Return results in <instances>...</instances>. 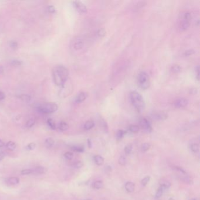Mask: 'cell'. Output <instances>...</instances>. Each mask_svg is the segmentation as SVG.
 I'll return each mask as SVG.
<instances>
[{
    "instance_id": "cell-1",
    "label": "cell",
    "mask_w": 200,
    "mask_h": 200,
    "mask_svg": "<svg viewBox=\"0 0 200 200\" xmlns=\"http://www.w3.org/2000/svg\"><path fill=\"white\" fill-rule=\"evenodd\" d=\"M69 72L64 66L58 65L52 69V77L54 82L58 86H62L68 80Z\"/></svg>"
},
{
    "instance_id": "cell-2",
    "label": "cell",
    "mask_w": 200,
    "mask_h": 200,
    "mask_svg": "<svg viewBox=\"0 0 200 200\" xmlns=\"http://www.w3.org/2000/svg\"><path fill=\"white\" fill-rule=\"evenodd\" d=\"M130 101L136 109L140 112L145 108V103L143 96L136 91H132L130 94Z\"/></svg>"
},
{
    "instance_id": "cell-3",
    "label": "cell",
    "mask_w": 200,
    "mask_h": 200,
    "mask_svg": "<svg viewBox=\"0 0 200 200\" xmlns=\"http://www.w3.org/2000/svg\"><path fill=\"white\" fill-rule=\"evenodd\" d=\"M58 109V106L55 103H44L38 106V110L43 114H51L55 112Z\"/></svg>"
},
{
    "instance_id": "cell-4",
    "label": "cell",
    "mask_w": 200,
    "mask_h": 200,
    "mask_svg": "<svg viewBox=\"0 0 200 200\" xmlns=\"http://www.w3.org/2000/svg\"><path fill=\"white\" fill-rule=\"evenodd\" d=\"M138 84L140 87L143 89H147L150 85L149 76L145 72H141L138 75Z\"/></svg>"
},
{
    "instance_id": "cell-5",
    "label": "cell",
    "mask_w": 200,
    "mask_h": 200,
    "mask_svg": "<svg viewBox=\"0 0 200 200\" xmlns=\"http://www.w3.org/2000/svg\"><path fill=\"white\" fill-rule=\"evenodd\" d=\"M191 19V15L190 12H185L182 15L180 24V29L181 31H185L189 29L190 25Z\"/></svg>"
},
{
    "instance_id": "cell-6",
    "label": "cell",
    "mask_w": 200,
    "mask_h": 200,
    "mask_svg": "<svg viewBox=\"0 0 200 200\" xmlns=\"http://www.w3.org/2000/svg\"><path fill=\"white\" fill-rule=\"evenodd\" d=\"M73 5L76 10L80 14H85L87 12L88 9L86 6L81 1H75L73 2Z\"/></svg>"
},
{
    "instance_id": "cell-7",
    "label": "cell",
    "mask_w": 200,
    "mask_h": 200,
    "mask_svg": "<svg viewBox=\"0 0 200 200\" xmlns=\"http://www.w3.org/2000/svg\"><path fill=\"white\" fill-rule=\"evenodd\" d=\"M140 124L142 129H144V130L148 132H151L152 131V127L151 126L150 123L147 121V119H146L145 118L141 119L140 121Z\"/></svg>"
},
{
    "instance_id": "cell-8",
    "label": "cell",
    "mask_w": 200,
    "mask_h": 200,
    "mask_svg": "<svg viewBox=\"0 0 200 200\" xmlns=\"http://www.w3.org/2000/svg\"><path fill=\"white\" fill-rule=\"evenodd\" d=\"M174 106L177 108H182L186 107L189 104V100L185 98H180L176 100L174 102Z\"/></svg>"
},
{
    "instance_id": "cell-9",
    "label": "cell",
    "mask_w": 200,
    "mask_h": 200,
    "mask_svg": "<svg viewBox=\"0 0 200 200\" xmlns=\"http://www.w3.org/2000/svg\"><path fill=\"white\" fill-rule=\"evenodd\" d=\"M87 97H88V93L86 92H82L81 93H79V94L77 95L75 101L77 103H82L84 100H86Z\"/></svg>"
},
{
    "instance_id": "cell-10",
    "label": "cell",
    "mask_w": 200,
    "mask_h": 200,
    "mask_svg": "<svg viewBox=\"0 0 200 200\" xmlns=\"http://www.w3.org/2000/svg\"><path fill=\"white\" fill-rule=\"evenodd\" d=\"M153 118L159 121H163L167 118V115L164 113H156L153 114Z\"/></svg>"
},
{
    "instance_id": "cell-11",
    "label": "cell",
    "mask_w": 200,
    "mask_h": 200,
    "mask_svg": "<svg viewBox=\"0 0 200 200\" xmlns=\"http://www.w3.org/2000/svg\"><path fill=\"white\" fill-rule=\"evenodd\" d=\"M135 184L132 182H127L125 184V189L129 193H131L135 190Z\"/></svg>"
},
{
    "instance_id": "cell-12",
    "label": "cell",
    "mask_w": 200,
    "mask_h": 200,
    "mask_svg": "<svg viewBox=\"0 0 200 200\" xmlns=\"http://www.w3.org/2000/svg\"><path fill=\"white\" fill-rule=\"evenodd\" d=\"M94 162L98 166H102L104 163V158L99 156V155H96L94 157Z\"/></svg>"
},
{
    "instance_id": "cell-13",
    "label": "cell",
    "mask_w": 200,
    "mask_h": 200,
    "mask_svg": "<svg viewBox=\"0 0 200 200\" xmlns=\"http://www.w3.org/2000/svg\"><path fill=\"white\" fill-rule=\"evenodd\" d=\"M54 143H55L54 140L52 138H51V137L46 139L45 141V144L46 147H48V148L52 147L54 145Z\"/></svg>"
},
{
    "instance_id": "cell-14",
    "label": "cell",
    "mask_w": 200,
    "mask_h": 200,
    "mask_svg": "<svg viewBox=\"0 0 200 200\" xmlns=\"http://www.w3.org/2000/svg\"><path fill=\"white\" fill-rule=\"evenodd\" d=\"M95 126V123L93 122V121H87L85 125H84V129L86 130H90L91 129H92L93 127H94Z\"/></svg>"
},
{
    "instance_id": "cell-15",
    "label": "cell",
    "mask_w": 200,
    "mask_h": 200,
    "mask_svg": "<svg viewBox=\"0 0 200 200\" xmlns=\"http://www.w3.org/2000/svg\"><path fill=\"white\" fill-rule=\"evenodd\" d=\"M16 144L13 141H9L6 144V147L7 148V149L11 151L14 150L16 149Z\"/></svg>"
},
{
    "instance_id": "cell-16",
    "label": "cell",
    "mask_w": 200,
    "mask_h": 200,
    "mask_svg": "<svg viewBox=\"0 0 200 200\" xmlns=\"http://www.w3.org/2000/svg\"><path fill=\"white\" fill-rule=\"evenodd\" d=\"M92 186H93V187L95 189L99 190V189H100L101 188L103 187V181H100V180L96 181L94 182V183L93 184Z\"/></svg>"
},
{
    "instance_id": "cell-17",
    "label": "cell",
    "mask_w": 200,
    "mask_h": 200,
    "mask_svg": "<svg viewBox=\"0 0 200 200\" xmlns=\"http://www.w3.org/2000/svg\"><path fill=\"white\" fill-rule=\"evenodd\" d=\"M46 171V170L44 167L39 166L34 169V171H32V172H35L36 174H43Z\"/></svg>"
},
{
    "instance_id": "cell-18",
    "label": "cell",
    "mask_w": 200,
    "mask_h": 200,
    "mask_svg": "<svg viewBox=\"0 0 200 200\" xmlns=\"http://www.w3.org/2000/svg\"><path fill=\"white\" fill-rule=\"evenodd\" d=\"M47 124L48 126L52 129V130H55L57 129V126L55 123V122L53 121L52 119H48L47 121Z\"/></svg>"
},
{
    "instance_id": "cell-19",
    "label": "cell",
    "mask_w": 200,
    "mask_h": 200,
    "mask_svg": "<svg viewBox=\"0 0 200 200\" xmlns=\"http://www.w3.org/2000/svg\"><path fill=\"white\" fill-rule=\"evenodd\" d=\"M8 182L11 185H17L20 182V179L18 177H11L8 178Z\"/></svg>"
},
{
    "instance_id": "cell-20",
    "label": "cell",
    "mask_w": 200,
    "mask_h": 200,
    "mask_svg": "<svg viewBox=\"0 0 200 200\" xmlns=\"http://www.w3.org/2000/svg\"><path fill=\"white\" fill-rule=\"evenodd\" d=\"M59 129L61 131H65L66 130H68L69 128V125H68L67 123H66L65 122H61L58 126Z\"/></svg>"
},
{
    "instance_id": "cell-21",
    "label": "cell",
    "mask_w": 200,
    "mask_h": 200,
    "mask_svg": "<svg viewBox=\"0 0 200 200\" xmlns=\"http://www.w3.org/2000/svg\"><path fill=\"white\" fill-rule=\"evenodd\" d=\"M171 71L175 73H180L181 71V68L179 65H174L172 66L171 68Z\"/></svg>"
},
{
    "instance_id": "cell-22",
    "label": "cell",
    "mask_w": 200,
    "mask_h": 200,
    "mask_svg": "<svg viewBox=\"0 0 200 200\" xmlns=\"http://www.w3.org/2000/svg\"><path fill=\"white\" fill-rule=\"evenodd\" d=\"M199 145L196 143L192 144L191 145V150L194 153H197L199 152Z\"/></svg>"
},
{
    "instance_id": "cell-23",
    "label": "cell",
    "mask_w": 200,
    "mask_h": 200,
    "mask_svg": "<svg viewBox=\"0 0 200 200\" xmlns=\"http://www.w3.org/2000/svg\"><path fill=\"white\" fill-rule=\"evenodd\" d=\"M163 192H164V189L160 186V187L158 189V190H157V192H156V198H160V197L163 195Z\"/></svg>"
},
{
    "instance_id": "cell-24",
    "label": "cell",
    "mask_w": 200,
    "mask_h": 200,
    "mask_svg": "<svg viewBox=\"0 0 200 200\" xmlns=\"http://www.w3.org/2000/svg\"><path fill=\"white\" fill-rule=\"evenodd\" d=\"M139 129H140L139 127L138 126H136V125H131L129 127V130L131 132L134 133H138L139 131Z\"/></svg>"
},
{
    "instance_id": "cell-25",
    "label": "cell",
    "mask_w": 200,
    "mask_h": 200,
    "mask_svg": "<svg viewBox=\"0 0 200 200\" xmlns=\"http://www.w3.org/2000/svg\"><path fill=\"white\" fill-rule=\"evenodd\" d=\"M150 148V144L148 143H145L141 145V151L143 152H147L149 150Z\"/></svg>"
},
{
    "instance_id": "cell-26",
    "label": "cell",
    "mask_w": 200,
    "mask_h": 200,
    "mask_svg": "<svg viewBox=\"0 0 200 200\" xmlns=\"http://www.w3.org/2000/svg\"><path fill=\"white\" fill-rule=\"evenodd\" d=\"M83 47V42L82 41H78L74 44V48L76 50L81 49Z\"/></svg>"
},
{
    "instance_id": "cell-27",
    "label": "cell",
    "mask_w": 200,
    "mask_h": 200,
    "mask_svg": "<svg viewBox=\"0 0 200 200\" xmlns=\"http://www.w3.org/2000/svg\"><path fill=\"white\" fill-rule=\"evenodd\" d=\"M35 120L34 119H30L27 121V122H26V126L28 128H31L35 125Z\"/></svg>"
},
{
    "instance_id": "cell-28",
    "label": "cell",
    "mask_w": 200,
    "mask_h": 200,
    "mask_svg": "<svg viewBox=\"0 0 200 200\" xmlns=\"http://www.w3.org/2000/svg\"><path fill=\"white\" fill-rule=\"evenodd\" d=\"M72 150L79 153H82L84 151V147L81 146H73L72 147Z\"/></svg>"
},
{
    "instance_id": "cell-29",
    "label": "cell",
    "mask_w": 200,
    "mask_h": 200,
    "mask_svg": "<svg viewBox=\"0 0 200 200\" xmlns=\"http://www.w3.org/2000/svg\"><path fill=\"white\" fill-rule=\"evenodd\" d=\"M126 163V158L125 156H122L119 158V164L121 166H125Z\"/></svg>"
},
{
    "instance_id": "cell-30",
    "label": "cell",
    "mask_w": 200,
    "mask_h": 200,
    "mask_svg": "<svg viewBox=\"0 0 200 200\" xmlns=\"http://www.w3.org/2000/svg\"><path fill=\"white\" fill-rule=\"evenodd\" d=\"M125 134V132L122 130H119L117 131V134H116V136L117 139H121L123 138V137L124 136Z\"/></svg>"
},
{
    "instance_id": "cell-31",
    "label": "cell",
    "mask_w": 200,
    "mask_h": 200,
    "mask_svg": "<svg viewBox=\"0 0 200 200\" xmlns=\"http://www.w3.org/2000/svg\"><path fill=\"white\" fill-rule=\"evenodd\" d=\"M150 180V176H146L143 179H142L141 183L142 185L145 186L147 184L149 183Z\"/></svg>"
},
{
    "instance_id": "cell-32",
    "label": "cell",
    "mask_w": 200,
    "mask_h": 200,
    "mask_svg": "<svg viewBox=\"0 0 200 200\" xmlns=\"http://www.w3.org/2000/svg\"><path fill=\"white\" fill-rule=\"evenodd\" d=\"M132 149H133V146L131 144H129L127 145H126L125 147V153L126 154H129L131 151H132Z\"/></svg>"
},
{
    "instance_id": "cell-33",
    "label": "cell",
    "mask_w": 200,
    "mask_h": 200,
    "mask_svg": "<svg viewBox=\"0 0 200 200\" xmlns=\"http://www.w3.org/2000/svg\"><path fill=\"white\" fill-rule=\"evenodd\" d=\"M84 166V164L81 161H78L75 162L73 164V167L75 168H80Z\"/></svg>"
},
{
    "instance_id": "cell-34",
    "label": "cell",
    "mask_w": 200,
    "mask_h": 200,
    "mask_svg": "<svg viewBox=\"0 0 200 200\" xmlns=\"http://www.w3.org/2000/svg\"><path fill=\"white\" fill-rule=\"evenodd\" d=\"M195 53V51L193 49H189L187 50L184 52V55L185 57H189L190 55H192L193 54H194Z\"/></svg>"
},
{
    "instance_id": "cell-35",
    "label": "cell",
    "mask_w": 200,
    "mask_h": 200,
    "mask_svg": "<svg viewBox=\"0 0 200 200\" xmlns=\"http://www.w3.org/2000/svg\"><path fill=\"white\" fill-rule=\"evenodd\" d=\"M32 173V170H29V169H25L22 170L21 171V174L22 175H28Z\"/></svg>"
},
{
    "instance_id": "cell-36",
    "label": "cell",
    "mask_w": 200,
    "mask_h": 200,
    "mask_svg": "<svg viewBox=\"0 0 200 200\" xmlns=\"http://www.w3.org/2000/svg\"><path fill=\"white\" fill-rule=\"evenodd\" d=\"M64 157L66 159H68V160H70L72 159V158L73 157V153H71V152H66L64 154Z\"/></svg>"
},
{
    "instance_id": "cell-37",
    "label": "cell",
    "mask_w": 200,
    "mask_h": 200,
    "mask_svg": "<svg viewBox=\"0 0 200 200\" xmlns=\"http://www.w3.org/2000/svg\"><path fill=\"white\" fill-rule=\"evenodd\" d=\"M106 31H105V30L103 29V28H100V29H99V30L98 31V32H97L98 36H100V37H103V36L106 35Z\"/></svg>"
},
{
    "instance_id": "cell-38",
    "label": "cell",
    "mask_w": 200,
    "mask_h": 200,
    "mask_svg": "<svg viewBox=\"0 0 200 200\" xmlns=\"http://www.w3.org/2000/svg\"><path fill=\"white\" fill-rule=\"evenodd\" d=\"M170 185H171V184H170L169 182L166 181V182H163V183L161 184L160 186L162 187L164 190H165V189H167L169 188L170 187Z\"/></svg>"
},
{
    "instance_id": "cell-39",
    "label": "cell",
    "mask_w": 200,
    "mask_h": 200,
    "mask_svg": "<svg viewBox=\"0 0 200 200\" xmlns=\"http://www.w3.org/2000/svg\"><path fill=\"white\" fill-rule=\"evenodd\" d=\"M9 46L12 49H17V47H18V44L17 42L15 41H10L9 42Z\"/></svg>"
},
{
    "instance_id": "cell-40",
    "label": "cell",
    "mask_w": 200,
    "mask_h": 200,
    "mask_svg": "<svg viewBox=\"0 0 200 200\" xmlns=\"http://www.w3.org/2000/svg\"><path fill=\"white\" fill-rule=\"evenodd\" d=\"M195 77L199 81V66H197L195 68Z\"/></svg>"
},
{
    "instance_id": "cell-41",
    "label": "cell",
    "mask_w": 200,
    "mask_h": 200,
    "mask_svg": "<svg viewBox=\"0 0 200 200\" xmlns=\"http://www.w3.org/2000/svg\"><path fill=\"white\" fill-rule=\"evenodd\" d=\"M11 64L14 66H20L22 64V62L18 60H13L11 61Z\"/></svg>"
},
{
    "instance_id": "cell-42",
    "label": "cell",
    "mask_w": 200,
    "mask_h": 200,
    "mask_svg": "<svg viewBox=\"0 0 200 200\" xmlns=\"http://www.w3.org/2000/svg\"><path fill=\"white\" fill-rule=\"evenodd\" d=\"M36 147V144L34 143H31L27 145V148L30 150H33Z\"/></svg>"
},
{
    "instance_id": "cell-43",
    "label": "cell",
    "mask_w": 200,
    "mask_h": 200,
    "mask_svg": "<svg viewBox=\"0 0 200 200\" xmlns=\"http://www.w3.org/2000/svg\"><path fill=\"white\" fill-rule=\"evenodd\" d=\"M48 11H49V12L50 13H52V14H53V13H55L56 12V9L55 8L54 6H53V5H49L48 8Z\"/></svg>"
},
{
    "instance_id": "cell-44",
    "label": "cell",
    "mask_w": 200,
    "mask_h": 200,
    "mask_svg": "<svg viewBox=\"0 0 200 200\" xmlns=\"http://www.w3.org/2000/svg\"><path fill=\"white\" fill-rule=\"evenodd\" d=\"M5 98V95L4 94V93L1 92V91H0V100H4Z\"/></svg>"
},
{
    "instance_id": "cell-45",
    "label": "cell",
    "mask_w": 200,
    "mask_h": 200,
    "mask_svg": "<svg viewBox=\"0 0 200 200\" xmlns=\"http://www.w3.org/2000/svg\"><path fill=\"white\" fill-rule=\"evenodd\" d=\"M5 156V154L4 152H0V160H2L3 159H4Z\"/></svg>"
},
{
    "instance_id": "cell-46",
    "label": "cell",
    "mask_w": 200,
    "mask_h": 200,
    "mask_svg": "<svg viewBox=\"0 0 200 200\" xmlns=\"http://www.w3.org/2000/svg\"><path fill=\"white\" fill-rule=\"evenodd\" d=\"M5 145V143L3 141H2L1 140H0V147H3Z\"/></svg>"
},
{
    "instance_id": "cell-47",
    "label": "cell",
    "mask_w": 200,
    "mask_h": 200,
    "mask_svg": "<svg viewBox=\"0 0 200 200\" xmlns=\"http://www.w3.org/2000/svg\"><path fill=\"white\" fill-rule=\"evenodd\" d=\"M4 72V68L2 66H0V74H2Z\"/></svg>"
},
{
    "instance_id": "cell-48",
    "label": "cell",
    "mask_w": 200,
    "mask_h": 200,
    "mask_svg": "<svg viewBox=\"0 0 200 200\" xmlns=\"http://www.w3.org/2000/svg\"><path fill=\"white\" fill-rule=\"evenodd\" d=\"M88 145H89V148H91V147H92V144H91V141L90 140H88Z\"/></svg>"
},
{
    "instance_id": "cell-49",
    "label": "cell",
    "mask_w": 200,
    "mask_h": 200,
    "mask_svg": "<svg viewBox=\"0 0 200 200\" xmlns=\"http://www.w3.org/2000/svg\"><path fill=\"white\" fill-rule=\"evenodd\" d=\"M190 200H197L196 198H191V199H190Z\"/></svg>"
},
{
    "instance_id": "cell-50",
    "label": "cell",
    "mask_w": 200,
    "mask_h": 200,
    "mask_svg": "<svg viewBox=\"0 0 200 200\" xmlns=\"http://www.w3.org/2000/svg\"><path fill=\"white\" fill-rule=\"evenodd\" d=\"M168 200H174V199H173L172 198H170V199H169Z\"/></svg>"
},
{
    "instance_id": "cell-51",
    "label": "cell",
    "mask_w": 200,
    "mask_h": 200,
    "mask_svg": "<svg viewBox=\"0 0 200 200\" xmlns=\"http://www.w3.org/2000/svg\"><path fill=\"white\" fill-rule=\"evenodd\" d=\"M84 200H91V199H84Z\"/></svg>"
}]
</instances>
